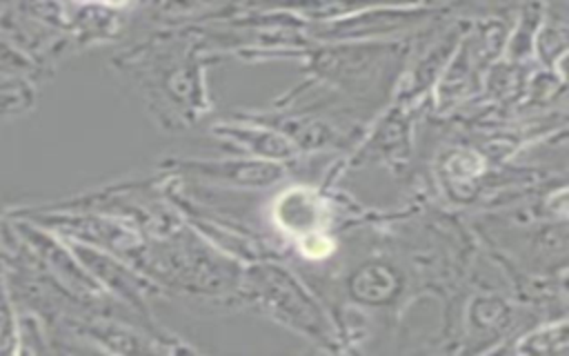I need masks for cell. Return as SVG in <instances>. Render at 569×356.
I'll use <instances>...</instances> for the list:
<instances>
[{
    "label": "cell",
    "mask_w": 569,
    "mask_h": 356,
    "mask_svg": "<svg viewBox=\"0 0 569 356\" xmlns=\"http://www.w3.org/2000/svg\"><path fill=\"white\" fill-rule=\"evenodd\" d=\"M431 11L425 9H376L371 13H351L340 22L329 20L318 29L322 38H362V36H380L387 31H398L411 22L427 18Z\"/></svg>",
    "instance_id": "1"
},
{
    "label": "cell",
    "mask_w": 569,
    "mask_h": 356,
    "mask_svg": "<svg viewBox=\"0 0 569 356\" xmlns=\"http://www.w3.org/2000/svg\"><path fill=\"white\" fill-rule=\"evenodd\" d=\"M327 216V209L320 200V196L311 189L291 187L273 205V218L276 222L296 236H305L311 231H320L322 220Z\"/></svg>",
    "instance_id": "2"
},
{
    "label": "cell",
    "mask_w": 569,
    "mask_h": 356,
    "mask_svg": "<svg viewBox=\"0 0 569 356\" xmlns=\"http://www.w3.org/2000/svg\"><path fill=\"white\" fill-rule=\"evenodd\" d=\"M196 174L242 187H264L282 176V167L276 160H218V162H196L187 165Z\"/></svg>",
    "instance_id": "3"
},
{
    "label": "cell",
    "mask_w": 569,
    "mask_h": 356,
    "mask_svg": "<svg viewBox=\"0 0 569 356\" xmlns=\"http://www.w3.org/2000/svg\"><path fill=\"white\" fill-rule=\"evenodd\" d=\"M216 134L242 145L251 154L269 160H284L296 154V142L280 131L253 125H220Z\"/></svg>",
    "instance_id": "4"
},
{
    "label": "cell",
    "mask_w": 569,
    "mask_h": 356,
    "mask_svg": "<svg viewBox=\"0 0 569 356\" xmlns=\"http://www.w3.org/2000/svg\"><path fill=\"white\" fill-rule=\"evenodd\" d=\"M385 2H389V0H289V2H284V7L307 16L311 20L329 22V20H338L342 16H351L371 4L378 7Z\"/></svg>",
    "instance_id": "5"
},
{
    "label": "cell",
    "mask_w": 569,
    "mask_h": 356,
    "mask_svg": "<svg viewBox=\"0 0 569 356\" xmlns=\"http://www.w3.org/2000/svg\"><path fill=\"white\" fill-rule=\"evenodd\" d=\"M33 87L22 78H0V120L27 113L33 105Z\"/></svg>",
    "instance_id": "6"
},
{
    "label": "cell",
    "mask_w": 569,
    "mask_h": 356,
    "mask_svg": "<svg viewBox=\"0 0 569 356\" xmlns=\"http://www.w3.org/2000/svg\"><path fill=\"white\" fill-rule=\"evenodd\" d=\"M16 323H18V307L0 271V356L16 354Z\"/></svg>",
    "instance_id": "7"
},
{
    "label": "cell",
    "mask_w": 569,
    "mask_h": 356,
    "mask_svg": "<svg viewBox=\"0 0 569 356\" xmlns=\"http://www.w3.org/2000/svg\"><path fill=\"white\" fill-rule=\"evenodd\" d=\"M38 67L18 51L4 36H0V78H22L29 80Z\"/></svg>",
    "instance_id": "8"
},
{
    "label": "cell",
    "mask_w": 569,
    "mask_h": 356,
    "mask_svg": "<svg viewBox=\"0 0 569 356\" xmlns=\"http://www.w3.org/2000/svg\"><path fill=\"white\" fill-rule=\"evenodd\" d=\"M565 349V323L542 327L518 345V352H562Z\"/></svg>",
    "instance_id": "9"
},
{
    "label": "cell",
    "mask_w": 569,
    "mask_h": 356,
    "mask_svg": "<svg viewBox=\"0 0 569 356\" xmlns=\"http://www.w3.org/2000/svg\"><path fill=\"white\" fill-rule=\"evenodd\" d=\"M331 249H333V243L322 231H311L300 236V251L309 258H325Z\"/></svg>",
    "instance_id": "10"
},
{
    "label": "cell",
    "mask_w": 569,
    "mask_h": 356,
    "mask_svg": "<svg viewBox=\"0 0 569 356\" xmlns=\"http://www.w3.org/2000/svg\"><path fill=\"white\" fill-rule=\"evenodd\" d=\"M213 0H164L162 11L167 13H187L193 9H200L204 4H211Z\"/></svg>",
    "instance_id": "11"
},
{
    "label": "cell",
    "mask_w": 569,
    "mask_h": 356,
    "mask_svg": "<svg viewBox=\"0 0 569 356\" xmlns=\"http://www.w3.org/2000/svg\"><path fill=\"white\" fill-rule=\"evenodd\" d=\"M4 216H7V214H4V211H2V207H0V236H2V222H4Z\"/></svg>",
    "instance_id": "12"
}]
</instances>
